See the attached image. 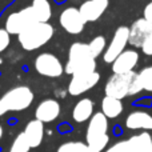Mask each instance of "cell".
Here are the masks:
<instances>
[{"label": "cell", "instance_id": "20", "mask_svg": "<svg viewBox=\"0 0 152 152\" xmlns=\"http://www.w3.org/2000/svg\"><path fill=\"white\" fill-rule=\"evenodd\" d=\"M32 8L35 10L39 21H48L52 16V7H51L50 0H32Z\"/></svg>", "mask_w": 152, "mask_h": 152}, {"label": "cell", "instance_id": "21", "mask_svg": "<svg viewBox=\"0 0 152 152\" xmlns=\"http://www.w3.org/2000/svg\"><path fill=\"white\" fill-rule=\"evenodd\" d=\"M88 47H89V51H91L92 56L96 59V58H99L102 53H104L105 48H107V40H105V37L103 36V35H97V36H95L94 39L88 43Z\"/></svg>", "mask_w": 152, "mask_h": 152}, {"label": "cell", "instance_id": "2", "mask_svg": "<svg viewBox=\"0 0 152 152\" xmlns=\"http://www.w3.org/2000/svg\"><path fill=\"white\" fill-rule=\"evenodd\" d=\"M143 91L137 72L131 71L127 74H113L110 76L104 87L105 96L123 100L127 96L137 95Z\"/></svg>", "mask_w": 152, "mask_h": 152}, {"label": "cell", "instance_id": "5", "mask_svg": "<svg viewBox=\"0 0 152 152\" xmlns=\"http://www.w3.org/2000/svg\"><path fill=\"white\" fill-rule=\"evenodd\" d=\"M35 23H39V18H37L35 10L32 8V5L29 4L27 7L21 8V10L10 13V16L5 20L4 28L10 35H16L18 36L27 27Z\"/></svg>", "mask_w": 152, "mask_h": 152}, {"label": "cell", "instance_id": "7", "mask_svg": "<svg viewBox=\"0 0 152 152\" xmlns=\"http://www.w3.org/2000/svg\"><path fill=\"white\" fill-rule=\"evenodd\" d=\"M129 40V27L120 26L115 31L110 44L107 45L104 53H103V60L108 64H112L115 59L126 51V47Z\"/></svg>", "mask_w": 152, "mask_h": 152}, {"label": "cell", "instance_id": "13", "mask_svg": "<svg viewBox=\"0 0 152 152\" xmlns=\"http://www.w3.org/2000/svg\"><path fill=\"white\" fill-rule=\"evenodd\" d=\"M60 115V104L55 99H45L39 103L35 111V116L42 123H51Z\"/></svg>", "mask_w": 152, "mask_h": 152}, {"label": "cell", "instance_id": "1", "mask_svg": "<svg viewBox=\"0 0 152 152\" xmlns=\"http://www.w3.org/2000/svg\"><path fill=\"white\" fill-rule=\"evenodd\" d=\"M94 71H96V59L92 56L88 43H72L68 50V59L64 66V72L74 76Z\"/></svg>", "mask_w": 152, "mask_h": 152}, {"label": "cell", "instance_id": "30", "mask_svg": "<svg viewBox=\"0 0 152 152\" xmlns=\"http://www.w3.org/2000/svg\"><path fill=\"white\" fill-rule=\"evenodd\" d=\"M1 137H3V127L0 126V139H1Z\"/></svg>", "mask_w": 152, "mask_h": 152}, {"label": "cell", "instance_id": "12", "mask_svg": "<svg viewBox=\"0 0 152 152\" xmlns=\"http://www.w3.org/2000/svg\"><path fill=\"white\" fill-rule=\"evenodd\" d=\"M137 63H139V53L135 50H126L112 63V72L113 74L131 72L137 66Z\"/></svg>", "mask_w": 152, "mask_h": 152}, {"label": "cell", "instance_id": "26", "mask_svg": "<svg viewBox=\"0 0 152 152\" xmlns=\"http://www.w3.org/2000/svg\"><path fill=\"white\" fill-rule=\"evenodd\" d=\"M11 43V35L5 31V28H0V53L4 52Z\"/></svg>", "mask_w": 152, "mask_h": 152}, {"label": "cell", "instance_id": "25", "mask_svg": "<svg viewBox=\"0 0 152 152\" xmlns=\"http://www.w3.org/2000/svg\"><path fill=\"white\" fill-rule=\"evenodd\" d=\"M87 144L81 142H67L58 148V152H86Z\"/></svg>", "mask_w": 152, "mask_h": 152}, {"label": "cell", "instance_id": "23", "mask_svg": "<svg viewBox=\"0 0 152 152\" xmlns=\"http://www.w3.org/2000/svg\"><path fill=\"white\" fill-rule=\"evenodd\" d=\"M108 143H110V136L104 135V136L99 137V139L94 140V142L87 143L86 152H104Z\"/></svg>", "mask_w": 152, "mask_h": 152}, {"label": "cell", "instance_id": "11", "mask_svg": "<svg viewBox=\"0 0 152 152\" xmlns=\"http://www.w3.org/2000/svg\"><path fill=\"white\" fill-rule=\"evenodd\" d=\"M108 131V119L103 112H96L89 119L88 127H87L86 140L87 143H91L99 137L107 135Z\"/></svg>", "mask_w": 152, "mask_h": 152}, {"label": "cell", "instance_id": "19", "mask_svg": "<svg viewBox=\"0 0 152 152\" xmlns=\"http://www.w3.org/2000/svg\"><path fill=\"white\" fill-rule=\"evenodd\" d=\"M102 112L107 116V119H115L123 112V103L115 97L104 96L102 100Z\"/></svg>", "mask_w": 152, "mask_h": 152}, {"label": "cell", "instance_id": "14", "mask_svg": "<svg viewBox=\"0 0 152 152\" xmlns=\"http://www.w3.org/2000/svg\"><path fill=\"white\" fill-rule=\"evenodd\" d=\"M152 32V27L150 26L147 20L144 18L137 19L132 23V26L129 27V40L128 44L134 45L136 48H140L143 44V42L145 40V37Z\"/></svg>", "mask_w": 152, "mask_h": 152}, {"label": "cell", "instance_id": "18", "mask_svg": "<svg viewBox=\"0 0 152 152\" xmlns=\"http://www.w3.org/2000/svg\"><path fill=\"white\" fill-rule=\"evenodd\" d=\"M129 152H152V136L150 132H140L128 140Z\"/></svg>", "mask_w": 152, "mask_h": 152}, {"label": "cell", "instance_id": "15", "mask_svg": "<svg viewBox=\"0 0 152 152\" xmlns=\"http://www.w3.org/2000/svg\"><path fill=\"white\" fill-rule=\"evenodd\" d=\"M126 127L128 129L152 131V115L145 111H134L127 116Z\"/></svg>", "mask_w": 152, "mask_h": 152}, {"label": "cell", "instance_id": "22", "mask_svg": "<svg viewBox=\"0 0 152 152\" xmlns=\"http://www.w3.org/2000/svg\"><path fill=\"white\" fill-rule=\"evenodd\" d=\"M29 150H31V145H29L28 139L26 137L24 132H20L13 140L10 152H29Z\"/></svg>", "mask_w": 152, "mask_h": 152}, {"label": "cell", "instance_id": "16", "mask_svg": "<svg viewBox=\"0 0 152 152\" xmlns=\"http://www.w3.org/2000/svg\"><path fill=\"white\" fill-rule=\"evenodd\" d=\"M23 132L26 135V137L28 139L31 148H37L42 144L43 137H44V123H42L37 119L31 120L26 126Z\"/></svg>", "mask_w": 152, "mask_h": 152}, {"label": "cell", "instance_id": "10", "mask_svg": "<svg viewBox=\"0 0 152 152\" xmlns=\"http://www.w3.org/2000/svg\"><path fill=\"white\" fill-rule=\"evenodd\" d=\"M110 0H86L79 7V11L87 23H95L104 15Z\"/></svg>", "mask_w": 152, "mask_h": 152}, {"label": "cell", "instance_id": "24", "mask_svg": "<svg viewBox=\"0 0 152 152\" xmlns=\"http://www.w3.org/2000/svg\"><path fill=\"white\" fill-rule=\"evenodd\" d=\"M139 75V80L142 83L143 91L152 92V66L145 67L140 72H137Z\"/></svg>", "mask_w": 152, "mask_h": 152}, {"label": "cell", "instance_id": "9", "mask_svg": "<svg viewBox=\"0 0 152 152\" xmlns=\"http://www.w3.org/2000/svg\"><path fill=\"white\" fill-rule=\"evenodd\" d=\"M100 80V74L97 71L88 74H79L71 76L68 83V94L71 96H80L87 91L92 89Z\"/></svg>", "mask_w": 152, "mask_h": 152}, {"label": "cell", "instance_id": "8", "mask_svg": "<svg viewBox=\"0 0 152 152\" xmlns=\"http://www.w3.org/2000/svg\"><path fill=\"white\" fill-rule=\"evenodd\" d=\"M87 21L83 19L79 8L68 7L63 10L59 15V24L69 35H79L83 32Z\"/></svg>", "mask_w": 152, "mask_h": 152}, {"label": "cell", "instance_id": "4", "mask_svg": "<svg viewBox=\"0 0 152 152\" xmlns=\"http://www.w3.org/2000/svg\"><path fill=\"white\" fill-rule=\"evenodd\" d=\"M35 95L29 87L18 86L7 91L0 97V116L7 112L24 111L34 103Z\"/></svg>", "mask_w": 152, "mask_h": 152}, {"label": "cell", "instance_id": "3", "mask_svg": "<svg viewBox=\"0 0 152 152\" xmlns=\"http://www.w3.org/2000/svg\"><path fill=\"white\" fill-rule=\"evenodd\" d=\"M55 35V27L48 21H39L27 27L18 35V42L24 51H36L45 45Z\"/></svg>", "mask_w": 152, "mask_h": 152}, {"label": "cell", "instance_id": "27", "mask_svg": "<svg viewBox=\"0 0 152 152\" xmlns=\"http://www.w3.org/2000/svg\"><path fill=\"white\" fill-rule=\"evenodd\" d=\"M104 152H129L128 151V142H127V140L118 142L113 145H111L110 148H107Z\"/></svg>", "mask_w": 152, "mask_h": 152}, {"label": "cell", "instance_id": "29", "mask_svg": "<svg viewBox=\"0 0 152 152\" xmlns=\"http://www.w3.org/2000/svg\"><path fill=\"white\" fill-rule=\"evenodd\" d=\"M144 19L150 23V26L152 27V1L150 3V4L145 5V8H144Z\"/></svg>", "mask_w": 152, "mask_h": 152}, {"label": "cell", "instance_id": "28", "mask_svg": "<svg viewBox=\"0 0 152 152\" xmlns=\"http://www.w3.org/2000/svg\"><path fill=\"white\" fill-rule=\"evenodd\" d=\"M140 48H142V51H143L144 55L152 56V32L148 35L147 37H145V40L143 42V44H142V47Z\"/></svg>", "mask_w": 152, "mask_h": 152}, {"label": "cell", "instance_id": "6", "mask_svg": "<svg viewBox=\"0 0 152 152\" xmlns=\"http://www.w3.org/2000/svg\"><path fill=\"white\" fill-rule=\"evenodd\" d=\"M35 71L39 75L45 76V77H60L64 72L63 63L60 61V59L51 52H42L36 56L34 61Z\"/></svg>", "mask_w": 152, "mask_h": 152}, {"label": "cell", "instance_id": "17", "mask_svg": "<svg viewBox=\"0 0 152 152\" xmlns=\"http://www.w3.org/2000/svg\"><path fill=\"white\" fill-rule=\"evenodd\" d=\"M94 115V102L89 97L80 99L72 110V119L76 123H84Z\"/></svg>", "mask_w": 152, "mask_h": 152}]
</instances>
